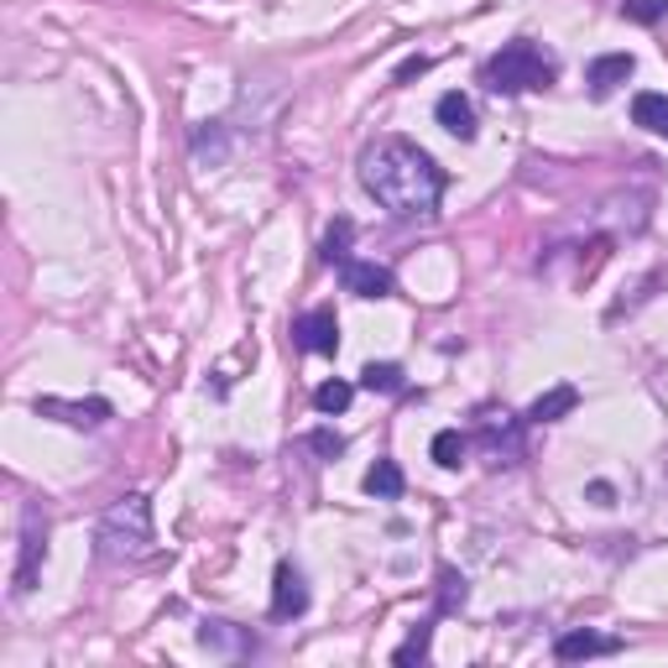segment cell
Returning <instances> with one entry per match:
<instances>
[{
	"mask_svg": "<svg viewBox=\"0 0 668 668\" xmlns=\"http://www.w3.org/2000/svg\"><path fill=\"white\" fill-rule=\"evenodd\" d=\"M574 402H580V392H574L570 381L564 387H553V392H543L538 402L528 408V423H559L564 413H574Z\"/></svg>",
	"mask_w": 668,
	"mask_h": 668,
	"instance_id": "5bb4252c",
	"label": "cell"
},
{
	"mask_svg": "<svg viewBox=\"0 0 668 668\" xmlns=\"http://www.w3.org/2000/svg\"><path fill=\"white\" fill-rule=\"evenodd\" d=\"M423 74H429V58H423V53H418V58H402V63H397V84L423 79Z\"/></svg>",
	"mask_w": 668,
	"mask_h": 668,
	"instance_id": "cb8c5ba5",
	"label": "cell"
},
{
	"mask_svg": "<svg viewBox=\"0 0 668 668\" xmlns=\"http://www.w3.org/2000/svg\"><path fill=\"white\" fill-rule=\"evenodd\" d=\"M632 74H637L632 53H606V58H595L585 68V84L595 89V95H611V89H616V84H627Z\"/></svg>",
	"mask_w": 668,
	"mask_h": 668,
	"instance_id": "30bf717a",
	"label": "cell"
},
{
	"mask_svg": "<svg viewBox=\"0 0 668 668\" xmlns=\"http://www.w3.org/2000/svg\"><path fill=\"white\" fill-rule=\"evenodd\" d=\"M42 553H47V517H42L37 507H26V517H21V564H17V585H11L17 595H26V590H32Z\"/></svg>",
	"mask_w": 668,
	"mask_h": 668,
	"instance_id": "277c9868",
	"label": "cell"
},
{
	"mask_svg": "<svg viewBox=\"0 0 668 668\" xmlns=\"http://www.w3.org/2000/svg\"><path fill=\"white\" fill-rule=\"evenodd\" d=\"M622 17L637 26H658L668 17V0H622Z\"/></svg>",
	"mask_w": 668,
	"mask_h": 668,
	"instance_id": "ffe728a7",
	"label": "cell"
},
{
	"mask_svg": "<svg viewBox=\"0 0 668 668\" xmlns=\"http://www.w3.org/2000/svg\"><path fill=\"white\" fill-rule=\"evenodd\" d=\"M465 454H471V439H465L460 429L433 433V465H444V471H460V465H465Z\"/></svg>",
	"mask_w": 668,
	"mask_h": 668,
	"instance_id": "9a60e30c",
	"label": "cell"
},
{
	"mask_svg": "<svg viewBox=\"0 0 668 668\" xmlns=\"http://www.w3.org/2000/svg\"><path fill=\"white\" fill-rule=\"evenodd\" d=\"M360 183L392 219H429L444 198V168L408 137H376L360 152Z\"/></svg>",
	"mask_w": 668,
	"mask_h": 668,
	"instance_id": "6da1fadb",
	"label": "cell"
},
{
	"mask_svg": "<svg viewBox=\"0 0 668 668\" xmlns=\"http://www.w3.org/2000/svg\"><path fill=\"white\" fill-rule=\"evenodd\" d=\"M481 439H486V454H492L496 465H507V460H502V450H507V454L522 450V444H517V423H511V413L481 418Z\"/></svg>",
	"mask_w": 668,
	"mask_h": 668,
	"instance_id": "7c38bea8",
	"label": "cell"
},
{
	"mask_svg": "<svg viewBox=\"0 0 668 668\" xmlns=\"http://www.w3.org/2000/svg\"><path fill=\"white\" fill-rule=\"evenodd\" d=\"M553 79H559L553 58L528 37L507 42V47L486 63V84H492L496 95H532V89H549Z\"/></svg>",
	"mask_w": 668,
	"mask_h": 668,
	"instance_id": "7a4b0ae2",
	"label": "cell"
},
{
	"mask_svg": "<svg viewBox=\"0 0 668 668\" xmlns=\"http://www.w3.org/2000/svg\"><path fill=\"white\" fill-rule=\"evenodd\" d=\"M37 418H58V423H74V429H99V423L110 418V402H105V397H89V402L37 397Z\"/></svg>",
	"mask_w": 668,
	"mask_h": 668,
	"instance_id": "8992f818",
	"label": "cell"
},
{
	"mask_svg": "<svg viewBox=\"0 0 668 668\" xmlns=\"http://www.w3.org/2000/svg\"><path fill=\"white\" fill-rule=\"evenodd\" d=\"M351 397H355L351 381H324V387L314 392V408H319V413H345V408H351Z\"/></svg>",
	"mask_w": 668,
	"mask_h": 668,
	"instance_id": "d6986e66",
	"label": "cell"
},
{
	"mask_svg": "<svg viewBox=\"0 0 668 668\" xmlns=\"http://www.w3.org/2000/svg\"><path fill=\"white\" fill-rule=\"evenodd\" d=\"M293 345L309 355L340 351V319H334V309H309L303 319H293Z\"/></svg>",
	"mask_w": 668,
	"mask_h": 668,
	"instance_id": "5b68a950",
	"label": "cell"
},
{
	"mask_svg": "<svg viewBox=\"0 0 668 668\" xmlns=\"http://www.w3.org/2000/svg\"><path fill=\"white\" fill-rule=\"evenodd\" d=\"M351 236H355V219H334L330 225V236H324V261H330V267H345V261H351Z\"/></svg>",
	"mask_w": 668,
	"mask_h": 668,
	"instance_id": "e0dca14e",
	"label": "cell"
},
{
	"mask_svg": "<svg viewBox=\"0 0 668 668\" xmlns=\"http://www.w3.org/2000/svg\"><path fill=\"white\" fill-rule=\"evenodd\" d=\"M606 653H622L616 637H601V632H564L553 643V658L559 664H580V658H606Z\"/></svg>",
	"mask_w": 668,
	"mask_h": 668,
	"instance_id": "9c48e42d",
	"label": "cell"
},
{
	"mask_svg": "<svg viewBox=\"0 0 668 668\" xmlns=\"http://www.w3.org/2000/svg\"><path fill=\"white\" fill-rule=\"evenodd\" d=\"M429 637H433V627L429 622H423V627H413V637H408V643H402V648L392 653V664H418V658H423V653H429Z\"/></svg>",
	"mask_w": 668,
	"mask_h": 668,
	"instance_id": "44dd1931",
	"label": "cell"
},
{
	"mask_svg": "<svg viewBox=\"0 0 668 668\" xmlns=\"http://www.w3.org/2000/svg\"><path fill=\"white\" fill-rule=\"evenodd\" d=\"M590 496H595L601 507H611V486H606V481H595V486H590Z\"/></svg>",
	"mask_w": 668,
	"mask_h": 668,
	"instance_id": "d4e9b609",
	"label": "cell"
},
{
	"mask_svg": "<svg viewBox=\"0 0 668 668\" xmlns=\"http://www.w3.org/2000/svg\"><path fill=\"white\" fill-rule=\"evenodd\" d=\"M360 387H366V392H402V387H408V381H402V371H397V366H387V360H381V366H366V371H360Z\"/></svg>",
	"mask_w": 668,
	"mask_h": 668,
	"instance_id": "ac0fdd59",
	"label": "cell"
},
{
	"mask_svg": "<svg viewBox=\"0 0 668 668\" xmlns=\"http://www.w3.org/2000/svg\"><path fill=\"white\" fill-rule=\"evenodd\" d=\"M152 543V507H147V496H126L116 507L105 511V522H99V559H137L147 553Z\"/></svg>",
	"mask_w": 668,
	"mask_h": 668,
	"instance_id": "3957f363",
	"label": "cell"
},
{
	"mask_svg": "<svg viewBox=\"0 0 668 668\" xmlns=\"http://www.w3.org/2000/svg\"><path fill=\"white\" fill-rule=\"evenodd\" d=\"M366 492L381 496V502H392V496H402V471H397L392 460H376L371 471H366Z\"/></svg>",
	"mask_w": 668,
	"mask_h": 668,
	"instance_id": "2e32d148",
	"label": "cell"
},
{
	"mask_svg": "<svg viewBox=\"0 0 668 668\" xmlns=\"http://www.w3.org/2000/svg\"><path fill=\"white\" fill-rule=\"evenodd\" d=\"M309 444H314L319 454H330V460H334V454H345V439H340V433H330V429H319Z\"/></svg>",
	"mask_w": 668,
	"mask_h": 668,
	"instance_id": "603a6c76",
	"label": "cell"
},
{
	"mask_svg": "<svg viewBox=\"0 0 668 668\" xmlns=\"http://www.w3.org/2000/svg\"><path fill=\"white\" fill-rule=\"evenodd\" d=\"M433 116H439V126H444L450 137H460V141L475 137V105H471L465 95H439Z\"/></svg>",
	"mask_w": 668,
	"mask_h": 668,
	"instance_id": "8fae6325",
	"label": "cell"
},
{
	"mask_svg": "<svg viewBox=\"0 0 668 668\" xmlns=\"http://www.w3.org/2000/svg\"><path fill=\"white\" fill-rule=\"evenodd\" d=\"M632 120H637L643 131H653V137H668V95L643 89V95L632 99Z\"/></svg>",
	"mask_w": 668,
	"mask_h": 668,
	"instance_id": "4fadbf2b",
	"label": "cell"
},
{
	"mask_svg": "<svg viewBox=\"0 0 668 668\" xmlns=\"http://www.w3.org/2000/svg\"><path fill=\"white\" fill-rule=\"evenodd\" d=\"M439 585H444V590H439V611H460V606H465V580H460L454 570L439 574Z\"/></svg>",
	"mask_w": 668,
	"mask_h": 668,
	"instance_id": "7402d4cb",
	"label": "cell"
},
{
	"mask_svg": "<svg viewBox=\"0 0 668 668\" xmlns=\"http://www.w3.org/2000/svg\"><path fill=\"white\" fill-rule=\"evenodd\" d=\"M303 611H309V585H303V574H298L293 564H282L272 580V616L277 622H293Z\"/></svg>",
	"mask_w": 668,
	"mask_h": 668,
	"instance_id": "ba28073f",
	"label": "cell"
},
{
	"mask_svg": "<svg viewBox=\"0 0 668 668\" xmlns=\"http://www.w3.org/2000/svg\"><path fill=\"white\" fill-rule=\"evenodd\" d=\"M340 277H345V293H355V298H392V272L387 267H376V261H345L340 267Z\"/></svg>",
	"mask_w": 668,
	"mask_h": 668,
	"instance_id": "52a82bcc",
	"label": "cell"
}]
</instances>
